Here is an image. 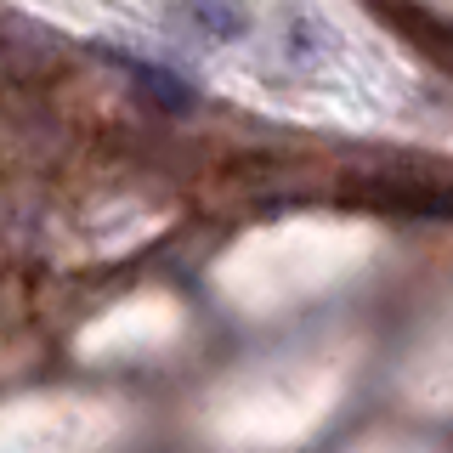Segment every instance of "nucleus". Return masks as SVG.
Here are the masks:
<instances>
[{
    "label": "nucleus",
    "instance_id": "nucleus-1",
    "mask_svg": "<svg viewBox=\"0 0 453 453\" xmlns=\"http://www.w3.org/2000/svg\"><path fill=\"white\" fill-rule=\"evenodd\" d=\"M165 18L216 46H244L255 35V12L244 0H165Z\"/></svg>",
    "mask_w": 453,
    "mask_h": 453
},
{
    "label": "nucleus",
    "instance_id": "nucleus-2",
    "mask_svg": "<svg viewBox=\"0 0 453 453\" xmlns=\"http://www.w3.org/2000/svg\"><path fill=\"white\" fill-rule=\"evenodd\" d=\"M113 63H119L159 108H170V113H188L193 108V85L181 80V74H170V68H159V63H142V57H113Z\"/></svg>",
    "mask_w": 453,
    "mask_h": 453
}]
</instances>
